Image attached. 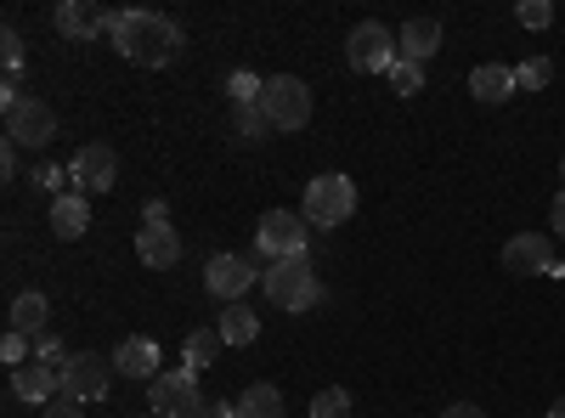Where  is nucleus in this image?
I'll return each instance as SVG.
<instances>
[{
    "label": "nucleus",
    "instance_id": "6",
    "mask_svg": "<svg viewBox=\"0 0 565 418\" xmlns=\"http://www.w3.org/2000/svg\"><path fill=\"white\" fill-rule=\"evenodd\" d=\"M114 356H103V351H79V356H68L63 362V396L68 401H103L108 396V385H114Z\"/></svg>",
    "mask_w": 565,
    "mask_h": 418
},
{
    "label": "nucleus",
    "instance_id": "3",
    "mask_svg": "<svg viewBox=\"0 0 565 418\" xmlns=\"http://www.w3.org/2000/svg\"><path fill=\"white\" fill-rule=\"evenodd\" d=\"M260 114L271 119V130H306L311 119V90L295 74H271L260 85Z\"/></svg>",
    "mask_w": 565,
    "mask_h": 418
},
{
    "label": "nucleus",
    "instance_id": "40",
    "mask_svg": "<svg viewBox=\"0 0 565 418\" xmlns=\"http://www.w3.org/2000/svg\"><path fill=\"white\" fill-rule=\"evenodd\" d=\"M559 175H565V159H559Z\"/></svg>",
    "mask_w": 565,
    "mask_h": 418
},
{
    "label": "nucleus",
    "instance_id": "16",
    "mask_svg": "<svg viewBox=\"0 0 565 418\" xmlns=\"http://www.w3.org/2000/svg\"><path fill=\"white\" fill-rule=\"evenodd\" d=\"M114 367L125 379H159V345L148 340V334H130V340H119V351H114Z\"/></svg>",
    "mask_w": 565,
    "mask_h": 418
},
{
    "label": "nucleus",
    "instance_id": "19",
    "mask_svg": "<svg viewBox=\"0 0 565 418\" xmlns=\"http://www.w3.org/2000/svg\"><path fill=\"white\" fill-rule=\"evenodd\" d=\"M469 90H476L487 108H498V103H509L521 85H514V68H503V63H481L476 74H469Z\"/></svg>",
    "mask_w": 565,
    "mask_h": 418
},
{
    "label": "nucleus",
    "instance_id": "2",
    "mask_svg": "<svg viewBox=\"0 0 565 418\" xmlns=\"http://www.w3.org/2000/svg\"><path fill=\"white\" fill-rule=\"evenodd\" d=\"M260 289H266V300L282 306V311H311V306L322 300V289H317V277H311L306 255H295V260H271V266L260 271Z\"/></svg>",
    "mask_w": 565,
    "mask_h": 418
},
{
    "label": "nucleus",
    "instance_id": "10",
    "mask_svg": "<svg viewBox=\"0 0 565 418\" xmlns=\"http://www.w3.org/2000/svg\"><path fill=\"white\" fill-rule=\"evenodd\" d=\"M68 181H74V193H85V199L114 193V181H119V159H114V148H103V142L79 148V153L68 159Z\"/></svg>",
    "mask_w": 565,
    "mask_h": 418
},
{
    "label": "nucleus",
    "instance_id": "17",
    "mask_svg": "<svg viewBox=\"0 0 565 418\" xmlns=\"http://www.w3.org/2000/svg\"><path fill=\"white\" fill-rule=\"evenodd\" d=\"M136 255H141V266L170 271V266L181 260V238H175V226H141V232H136Z\"/></svg>",
    "mask_w": 565,
    "mask_h": 418
},
{
    "label": "nucleus",
    "instance_id": "20",
    "mask_svg": "<svg viewBox=\"0 0 565 418\" xmlns=\"http://www.w3.org/2000/svg\"><path fill=\"white\" fill-rule=\"evenodd\" d=\"M45 317H52V306H45V294L40 289H29V294H18L12 300V334H23V340H40L45 334Z\"/></svg>",
    "mask_w": 565,
    "mask_h": 418
},
{
    "label": "nucleus",
    "instance_id": "23",
    "mask_svg": "<svg viewBox=\"0 0 565 418\" xmlns=\"http://www.w3.org/2000/svg\"><path fill=\"white\" fill-rule=\"evenodd\" d=\"M232 407H238V418H282V390L277 385H249Z\"/></svg>",
    "mask_w": 565,
    "mask_h": 418
},
{
    "label": "nucleus",
    "instance_id": "14",
    "mask_svg": "<svg viewBox=\"0 0 565 418\" xmlns=\"http://www.w3.org/2000/svg\"><path fill=\"white\" fill-rule=\"evenodd\" d=\"M441 52V18H413L407 29H402V40H396V57L402 63H430Z\"/></svg>",
    "mask_w": 565,
    "mask_h": 418
},
{
    "label": "nucleus",
    "instance_id": "39",
    "mask_svg": "<svg viewBox=\"0 0 565 418\" xmlns=\"http://www.w3.org/2000/svg\"><path fill=\"white\" fill-rule=\"evenodd\" d=\"M548 418H565V396H559V401H554V407H548Z\"/></svg>",
    "mask_w": 565,
    "mask_h": 418
},
{
    "label": "nucleus",
    "instance_id": "29",
    "mask_svg": "<svg viewBox=\"0 0 565 418\" xmlns=\"http://www.w3.org/2000/svg\"><path fill=\"white\" fill-rule=\"evenodd\" d=\"M260 85H266V79H255V74H232V108L260 103Z\"/></svg>",
    "mask_w": 565,
    "mask_h": 418
},
{
    "label": "nucleus",
    "instance_id": "21",
    "mask_svg": "<svg viewBox=\"0 0 565 418\" xmlns=\"http://www.w3.org/2000/svg\"><path fill=\"white\" fill-rule=\"evenodd\" d=\"M221 329H193L186 334V345H181V367L186 374H204V367H215V356H221Z\"/></svg>",
    "mask_w": 565,
    "mask_h": 418
},
{
    "label": "nucleus",
    "instance_id": "32",
    "mask_svg": "<svg viewBox=\"0 0 565 418\" xmlns=\"http://www.w3.org/2000/svg\"><path fill=\"white\" fill-rule=\"evenodd\" d=\"M34 362H52V367H63V362H68V356H63V340L40 334V340H34Z\"/></svg>",
    "mask_w": 565,
    "mask_h": 418
},
{
    "label": "nucleus",
    "instance_id": "25",
    "mask_svg": "<svg viewBox=\"0 0 565 418\" xmlns=\"http://www.w3.org/2000/svg\"><path fill=\"white\" fill-rule=\"evenodd\" d=\"M232 125H238L244 142H266V130H271V119L260 114V103H249V108H232Z\"/></svg>",
    "mask_w": 565,
    "mask_h": 418
},
{
    "label": "nucleus",
    "instance_id": "31",
    "mask_svg": "<svg viewBox=\"0 0 565 418\" xmlns=\"http://www.w3.org/2000/svg\"><path fill=\"white\" fill-rule=\"evenodd\" d=\"M0 356H7V367H23V362H29V340L7 329V340H0Z\"/></svg>",
    "mask_w": 565,
    "mask_h": 418
},
{
    "label": "nucleus",
    "instance_id": "7",
    "mask_svg": "<svg viewBox=\"0 0 565 418\" xmlns=\"http://www.w3.org/2000/svg\"><path fill=\"white\" fill-rule=\"evenodd\" d=\"M255 249L266 260H295L306 255V215L300 210H266L255 226Z\"/></svg>",
    "mask_w": 565,
    "mask_h": 418
},
{
    "label": "nucleus",
    "instance_id": "5",
    "mask_svg": "<svg viewBox=\"0 0 565 418\" xmlns=\"http://www.w3.org/2000/svg\"><path fill=\"white\" fill-rule=\"evenodd\" d=\"M7 142H18V148H52V142H57V114H52V103L12 97V103H7Z\"/></svg>",
    "mask_w": 565,
    "mask_h": 418
},
{
    "label": "nucleus",
    "instance_id": "1",
    "mask_svg": "<svg viewBox=\"0 0 565 418\" xmlns=\"http://www.w3.org/2000/svg\"><path fill=\"white\" fill-rule=\"evenodd\" d=\"M108 40H114V52L136 68H164L181 57V29L164 18V12H108Z\"/></svg>",
    "mask_w": 565,
    "mask_h": 418
},
{
    "label": "nucleus",
    "instance_id": "38",
    "mask_svg": "<svg viewBox=\"0 0 565 418\" xmlns=\"http://www.w3.org/2000/svg\"><path fill=\"white\" fill-rule=\"evenodd\" d=\"M204 418H238V407H215V412H204Z\"/></svg>",
    "mask_w": 565,
    "mask_h": 418
},
{
    "label": "nucleus",
    "instance_id": "15",
    "mask_svg": "<svg viewBox=\"0 0 565 418\" xmlns=\"http://www.w3.org/2000/svg\"><path fill=\"white\" fill-rule=\"evenodd\" d=\"M52 23H57V34H68V40H97V34L108 29V12L90 7V0H63V7L52 12Z\"/></svg>",
    "mask_w": 565,
    "mask_h": 418
},
{
    "label": "nucleus",
    "instance_id": "4",
    "mask_svg": "<svg viewBox=\"0 0 565 418\" xmlns=\"http://www.w3.org/2000/svg\"><path fill=\"white\" fill-rule=\"evenodd\" d=\"M311 226H345L356 215V187L351 175H317L306 181V210H300Z\"/></svg>",
    "mask_w": 565,
    "mask_h": 418
},
{
    "label": "nucleus",
    "instance_id": "26",
    "mask_svg": "<svg viewBox=\"0 0 565 418\" xmlns=\"http://www.w3.org/2000/svg\"><path fill=\"white\" fill-rule=\"evenodd\" d=\"M554 79V63L548 57H526L521 68H514V85H521V90H543Z\"/></svg>",
    "mask_w": 565,
    "mask_h": 418
},
{
    "label": "nucleus",
    "instance_id": "35",
    "mask_svg": "<svg viewBox=\"0 0 565 418\" xmlns=\"http://www.w3.org/2000/svg\"><path fill=\"white\" fill-rule=\"evenodd\" d=\"M0 175H7V181L18 175V142H7V148H0Z\"/></svg>",
    "mask_w": 565,
    "mask_h": 418
},
{
    "label": "nucleus",
    "instance_id": "18",
    "mask_svg": "<svg viewBox=\"0 0 565 418\" xmlns=\"http://www.w3.org/2000/svg\"><path fill=\"white\" fill-rule=\"evenodd\" d=\"M52 232H57L63 244L85 238V232H90V199H85V193H63V199H52Z\"/></svg>",
    "mask_w": 565,
    "mask_h": 418
},
{
    "label": "nucleus",
    "instance_id": "11",
    "mask_svg": "<svg viewBox=\"0 0 565 418\" xmlns=\"http://www.w3.org/2000/svg\"><path fill=\"white\" fill-rule=\"evenodd\" d=\"M255 283H260V271H255L249 255H215V260L204 266V289H210L215 300H226V306H238Z\"/></svg>",
    "mask_w": 565,
    "mask_h": 418
},
{
    "label": "nucleus",
    "instance_id": "37",
    "mask_svg": "<svg viewBox=\"0 0 565 418\" xmlns=\"http://www.w3.org/2000/svg\"><path fill=\"white\" fill-rule=\"evenodd\" d=\"M548 221H554V232H559V238H565V193L548 204Z\"/></svg>",
    "mask_w": 565,
    "mask_h": 418
},
{
    "label": "nucleus",
    "instance_id": "27",
    "mask_svg": "<svg viewBox=\"0 0 565 418\" xmlns=\"http://www.w3.org/2000/svg\"><path fill=\"white\" fill-rule=\"evenodd\" d=\"M391 90H396V97H418V90H424V68L396 57V68H391Z\"/></svg>",
    "mask_w": 565,
    "mask_h": 418
},
{
    "label": "nucleus",
    "instance_id": "30",
    "mask_svg": "<svg viewBox=\"0 0 565 418\" xmlns=\"http://www.w3.org/2000/svg\"><path fill=\"white\" fill-rule=\"evenodd\" d=\"M63 181H68L63 164H40V170H34V187H40V193H52V199H63Z\"/></svg>",
    "mask_w": 565,
    "mask_h": 418
},
{
    "label": "nucleus",
    "instance_id": "13",
    "mask_svg": "<svg viewBox=\"0 0 565 418\" xmlns=\"http://www.w3.org/2000/svg\"><path fill=\"white\" fill-rule=\"evenodd\" d=\"M548 266H554V249L543 232H521V238L503 244V271H514V277H532V271L548 277Z\"/></svg>",
    "mask_w": 565,
    "mask_h": 418
},
{
    "label": "nucleus",
    "instance_id": "8",
    "mask_svg": "<svg viewBox=\"0 0 565 418\" xmlns=\"http://www.w3.org/2000/svg\"><path fill=\"white\" fill-rule=\"evenodd\" d=\"M345 57L356 74H391L396 68V40L385 23H356L351 40H345Z\"/></svg>",
    "mask_w": 565,
    "mask_h": 418
},
{
    "label": "nucleus",
    "instance_id": "33",
    "mask_svg": "<svg viewBox=\"0 0 565 418\" xmlns=\"http://www.w3.org/2000/svg\"><path fill=\"white\" fill-rule=\"evenodd\" d=\"M40 418H85V407H79V401H68V396H57V401L45 407Z\"/></svg>",
    "mask_w": 565,
    "mask_h": 418
},
{
    "label": "nucleus",
    "instance_id": "24",
    "mask_svg": "<svg viewBox=\"0 0 565 418\" xmlns=\"http://www.w3.org/2000/svg\"><path fill=\"white\" fill-rule=\"evenodd\" d=\"M311 418H351V390H340V385L317 390L311 396Z\"/></svg>",
    "mask_w": 565,
    "mask_h": 418
},
{
    "label": "nucleus",
    "instance_id": "12",
    "mask_svg": "<svg viewBox=\"0 0 565 418\" xmlns=\"http://www.w3.org/2000/svg\"><path fill=\"white\" fill-rule=\"evenodd\" d=\"M12 390L23 396V401H34V407H45V401H57L63 396V367H52V362H23V367H12Z\"/></svg>",
    "mask_w": 565,
    "mask_h": 418
},
{
    "label": "nucleus",
    "instance_id": "28",
    "mask_svg": "<svg viewBox=\"0 0 565 418\" xmlns=\"http://www.w3.org/2000/svg\"><path fill=\"white\" fill-rule=\"evenodd\" d=\"M514 23H521V29H548L554 7H548V0H521V7H514Z\"/></svg>",
    "mask_w": 565,
    "mask_h": 418
},
{
    "label": "nucleus",
    "instance_id": "34",
    "mask_svg": "<svg viewBox=\"0 0 565 418\" xmlns=\"http://www.w3.org/2000/svg\"><path fill=\"white\" fill-rule=\"evenodd\" d=\"M141 221H148V226H164V221H170V204H164V199H148V210H141Z\"/></svg>",
    "mask_w": 565,
    "mask_h": 418
},
{
    "label": "nucleus",
    "instance_id": "36",
    "mask_svg": "<svg viewBox=\"0 0 565 418\" xmlns=\"http://www.w3.org/2000/svg\"><path fill=\"white\" fill-rule=\"evenodd\" d=\"M441 418H487V412L469 407V401H452V407H441Z\"/></svg>",
    "mask_w": 565,
    "mask_h": 418
},
{
    "label": "nucleus",
    "instance_id": "22",
    "mask_svg": "<svg viewBox=\"0 0 565 418\" xmlns=\"http://www.w3.org/2000/svg\"><path fill=\"white\" fill-rule=\"evenodd\" d=\"M215 329H221V340H226V345H255V340H260V317L238 300V306H226V311H221Z\"/></svg>",
    "mask_w": 565,
    "mask_h": 418
},
{
    "label": "nucleus",
    "instance_id": "9",
    "mask_svg": "<svg viewBox=\"0 0 565 418\" xmlns=\"http://www.w3.org/2000/svg\"><path fill=\"white\" fill-rule=\"evenodd\" d=\"M148 407L159 418H199V374H186V367H175V374H159L148 385Z\"/></svg>",
    "mask_w": 565,
    "mask_h": 418
}]
</instances>
